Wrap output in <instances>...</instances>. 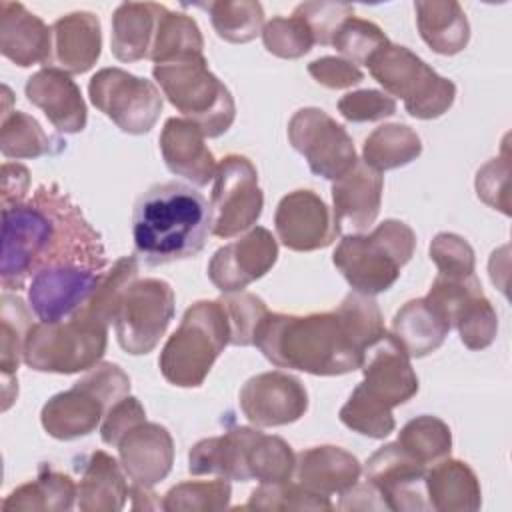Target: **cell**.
I'll return each instance as SVG.
<instances>
[{
  "instance_id": "1",
  "label": "cell",
  "mask_w": 512,
  "mask_h": 512,
  "mask_svg": "<svg viewBox=\"0 0 512 512\" xmlns=\"http://www.w3.org/2000/svg\"><path fill=\"white\" fill-rule=\"evenodd\" d=\"M56 264L104 270L108 258L72 198L56 184H40L28 200L2 206V288L20 290L38 270Z\"/></svg>"
},
{
  "instance_id": "2",
  "label": "cell",
  "mask_w": 512,
  "mask_h": 512,
  "mask_svg": "<svg viewBox=\"0 0 512 512\" xmlns=\"http://www.w3.org/2000/svg\"><path fill=\"white\" fill-rule=\"evenodd\" d=\"M210 228V202L202 192L178 180L152 184L134 204V254L146 266L192 258L206 246Z\"/></svg>"
},
{
  "instance_id": "3",
  "label": "cell",
  "mask_w": 512,
  "mask_h": 512,
  "mask_svg": "<svg viewBox=\"0 0 512 512\" xmlns=\"http://www.w3.org/2000/svg\"><path fill=\"white\" fill-rule=\"evenodd\" d=\"M254 346L274 366L314 376L354 372L364 358L336 310L304 316L268 310L256 328Z\"/></svg>"
},
{
  "instance_id": "4",
  "label": "cell",
  "mask_w": 512,
  "mask_h": 512,
  "mask_svg": "<svg viewBox=\"0 0 512 512\" xmlns=\"http://www.w3.org/2000/svg\"><path fill=\"white\" fill-rule=\"evenodd\" d=\"M416 250L414 230L400 220H384L370 234H344L332 262L354 292L376 296L392 288Z\"/></svg>"
},
{
  "instance_id": "5",
  "label": "cell",
  "mask_w": 512,
  "mask_h": 512,
  "mask_svg": "<svg viewBox=\"0 0 512 512\" xmlns=\"http://www.w3.org/2000/svg\"><path fill=\"white\" fill-rule=\"evenodd\" d=\"M230 344V322L220 300H198L186 308L180 326L166 340L158 366L180 388L200 386L216 358Z\"/></svg>"
},
{
  "instance_id": "6",
  "label": "cell",
  "mask_w": 512,
  "mask_h": 512,
  "mask_svg": "<svg viewBox=\"0 0 512 512\" xmlns=\"http://www.w3.org/2000/svg\"><path fill=\"white\" fill-rule=\"evenodd\" d=\"M152 76L168 102L192 120L206 138L224 134L236 116L230 90L208 70L204 54H186L152 66Z\"/></svg>"
},
{
  "instance_id": "7",
  "label": "cell",
  "mask_w": 512,
  "mask_h": 512,
  "mask_svg": "<svg viewBox=\"0 0 512 512\" xmlns=\"http://www.w3.org/2000/svg\"><path fill=\"white\" fill-rule=\"evenodd\" d=\"M130 394L128 374L112 362H100L72 388L54 394L40 412L42 428L56 440L92 434L106 412Z\"/></svg>"
},
{
  "instance_id": "8",
  "label": "cell",
  "mask_w": 512,
  "mask_h": 512,
  "mask_svg": "<svg viewBox=\"0 0 512 512\" xmlns=\"http://www.w3.org/2000/svg\"><path fill=\"white\" fill-rule=\"evenodd\" d=\"M108 326L74 314L62 322H36L24 342V364L36 372L76 374L100 364Z\"/></svg>"
},
{
  "instance_id": "9",
  "label": "cell",
  "mask_w": 512,
  "mask_h": 512,
  "mask_svg": "<svg viewBox=\"0 0 512 512\" xmlns=\"http://www.w3.org/2000/svg\"><path fill=\"white\" fill-rule=\"evenodd\" d=\"M366 66L388 96L402 98L406 112L414 118H438L454 104V82L440 76L406 46L388 42Z\"/></svg>"
},
{
  "instance_id": "10",
  "label": "cell",
  "mask_w": 512,
  "mask_h": 512,
  "mask_svg": "<svg viewBox=\"0 0 512 512\" xmlns=\"http://www.w3.org/2000/svg\"><path fill=\"white\" fill-rule=\"evenodd\" d=\"M176 296L160 278L134 280L118 300L112 324L120 348L132 356L152 352L174 318Z\"/></svg>"
},
{
  "instance_id": "11",
  "label": "cell",
  "mask_w": 512,
  "mask_h": 512,
  "mask_svg": "<svg viewBox=\"0 0 512 512\" xmlns=\"http://www.w3.org/2000/svg\"><path fill=\"white\" fill-rule=\"evenodd\" d=\"M212 182V234L226 240L252 228L264 208L256 166L246 156L228 154L218 162Z\"/></svg>"
},
{
  "instance_id": "12",
  "label": "cell",
  "mask_w": 512,
  "mask_h": 512,
  "mask_svg": "<svg viewBox=\"0 0 512 512\" xmlns=\"http://www.w3.org/2000/svg\"><path fill=\"white\" fill-rule=\"evenodd\" d=\"M90 102L126 134H146L162 112V96L152 80L122 68H102L88 82Z\"/></svg>"
},
{
  "instance_id": "13",
  "label": "cell",
  "mask_w": 512,
  "mask_h": 512,
  "mask_svg": "<svg viewBox=\"0 0 512 512\" xmlns=\"http://www.w3.org/2000/svg\"><path fill=\"white\" fill-rule=\"evenodd\" d=\"M288 140L308 168L326 180H338L356 162V148L342 124L320 108H300L288 122Z\"/></svg>"
},
{
  "instance_id": "14",
  "label": "cell",
  "mask_w": 512,
  "mask_h": 512,
  "mask_svg": "<svg viewBox=\"0 0 512 512\" xmlns=\"http://www.w3.org/2000/svg\"><path fill=\"white\" fill-rule=\"evenodd\" d=\"M360 370L364 378L356 390L388 410L408 402L418 392V376L410 356L388 330L364 350Z\"/></svg>"
},
{
  "instance_id": "15",
  "label": "cell",
  "mask_w": 512,
  "mask_h": 512,
  "mask_svg": "<svg viewBox=\"0 0 512 512\" xmlns=\"http://www.w3.org/2000/svg\"><path fill=\"white\" fill-rule=\"evenodd\" d=\"M102 274V270L78 264L46 266L32 276L28 286V306L40 322L68 320L90 300Z\"/></svg>"
},
{
  "instance_id": "16",
  "label": "cell",
  "mask_w": 512,
  "mask_h": 512,
  "mask_svg": "<svg viewBox=\"0 0 512 512\" xmlns=\"http://www.w3.org/2000/svg\"><path fill=\"white\" fill-rule=\"evenodd\" d=\"M238 400L246 420L258 428L292 424L308 410L304 384L296 376L280 370L248 378L240 388Z\"/></svg>"
},
{
  "instance_id": "17",
  "label": "cell",
  "mask_w": 512,
  "mask_h": 512,
  "mask_svg": "<svg viewBox=\"0 0 512 512\" xmlns=\"http://www.w3.org/2000/svg\"><path fill=\"white\" fill-rule=\"evenodd\" d=\"M364 474L366 482L378 490L386 510H430L424 488L426 466L406 454L398 442L380 446L366 460Z\"/></svg>"
},
{
  "instance_id": "18",
  "label": "cell",
  "mask_w": 512,
  "mask_h": 512,
  "mask_svg": "<svg viewBox=\"0 0 512 512\" xmlns=\"http://www.w3.org/2000/svg\"><path fill=\"white\" fill-rule=\"evenodd\" d=\"M278 260V242L262 226L250 228L242 238L224 244L208 262L210 282L224 294L242 292L262 278Z\"/></svg>"
},
{
  "instance_id": "19",
  "label": "cell",
  "mask_w": 512,
  "mask_h": 512,
  "mask_svg": "<svg viewBox=\"0 0 512 512\" xmlns=\"http://www.w3.org/2000/svg\"><path fill=\"white\" fill-rule=\"evenodd\" d=\"M274 228L278 240L294 252L326 248L338 236L330 208L312 190L288 192L276 206Z\"/></svg>"
},
{
  "instance_id": "20",
  "label": "cell",
  "mask_w": 512,
  "mask_h": 512,
  "mask_svg": "<svg viewBox=\"0 0 512 512\" xmlns=\"http://www.w3.org/2000/svg\"><path fill=\"white\" fill-rule=\"evenodd\" d=\"M384 178L358 160L332 184V222L336 234H364L378 218Z\"/></svg>"
},
{
  "instance_id": "21",
  "label": "cell",
  "mask_w": 512,
  "mask_h": 512,
  "mask_svg": "<svg viewBox=\"0 0 512 512\" xmlns=\"http://www.w3.org/2000/svg\"><path fill=\"white\" fill-rule=\"evenodd\" d=\"M120 464L132 484L148 486L162 482L174 464L170 432L156 422H140L116 444Z\"/></svg>"
},
{
  "instance_id": "22",
  "label": "cell",
  "mask_w": 512,
  "mask_h": 512,
  "mask_svg": "<svg viewBox=\"0 0 512 512\" xmlns=\"http://www.w3.org/2000/svg\"><path fill=\"white\" fill-rule=\"evenodd\" d=\"M24 92L58 132L76 134L86 128V102L70 74L46 66L26 80Z\"/></svg>"
},
{
  "instance_id": "23",
  "label": "cell",
  "mask_w": 512,
  "mask_h": 512,
  "mask_svg": "<svg viewBox=\"0 0 512 512\" xmlns=\"http://www.w3.org/2000/svg\"><path fill=\"white\" fill-rule=\"evenodd\" d=\"M0 52L16 66L46 64L52 56V26L20 2H0Z\"/></svg>"
},
{
  "instance_id": "24",
  "label": "cell",
  "mask_w": 512,
  "mask_h": 512,
  "mask_svg": "<svg viewBox=\"0 0 512 512\" xmlns=\"http://www.w3.org/2000/svg\"><path fill=\"white\" fill-rule=\"evenodd\" d=\"M202 130L188 118H168L160 132V152L168 170L196 186H206L216 172V158Z\"/></svg>"
},
{
  "instance_id": "25",
  "label": "cell",
  "mask_w": 512,
  "mask_h": 512,
  "mask_svg": "<svg viewBox=\"0 0 512 512\" xmlns=\"http://www.w3.org/2000/svg\"><path fill=\"white\" fill-rule=\"evenodd\" d=\"M260 430L234 426L220 436L196 442L188 452V472L194 476H222L228 480H250L248 452Z\"/></svg>"
},
{
  "instance_id": "26",
  "label": "cell",
  "mask_w": 512,
  "mask_h": 512,
  "mask_svg": "<svg viewBox=\"0 0 512 512\" xmlns=\"http://www.w3.org/2000/svg\"><path fill=\"white\" fill-rule=\"evenodd\" d=\"M100 50V20L92 12H70L52 24L50 68L66 74H84L96 64Z\"/></svg>"
},
{
  "instance_id": "27",
  "label": "cell",
  "mask_w": 512,
  "mask_h": 512,
  "mask_svg": "<svg viewBox=\"0 0 512 512\" xmlns=\"http://www.w3.org/2000/svg\"><path fill=\"white\" fill-rule=\"evenodd\" d=\"M294 474L302 486L332 496L352 488L360 480L362 466L340 446H314L296 454Z\"/></svg>"
},
{
  "instance_id": "28",
  "label": "cell",
  "mask_w": 512,
  "mask_h": 512,
  "mask_svg": "<svg viewBox=\"0 0 512 512\" xmlns=\"http://www.w3.org/2000/svg\"><path fill=\"white\" fill-rule=\"evenodd\" d=\"M428 506L438 512H474L482 504V490L474 470L454 458L434 462L424 474Z\"/></svg>"
},
{
  "instance_id": "29",
  "label": "cell",
  "mask_w": 512,
  "mask_h": 512,
  "mask_svg": "<svg viewBox=\"0 0 512 512\" xmlns=\"http://www.w3.org/2000/svg\"><path fill=\"white\" fill-rule=\"evenodd\" d=\"M122 464L106 454L104 450H94L80 474L78 482V508L82 512H118L124 508L130 496V486L126 484Z\"/></svg>"
},
{
  "instance_id": "30",
  "label": "cell",
  "mask_w": 512,
  "mask_h": 512,
  "mask_svg": "<svg viewBox=\"0 0 512 512\" xmlns=\"http://www.w3.org/2000/svg\"><path fill=\"white\" fill-rule=\"evenodd\" d=\"M32 326L30 308L16 294L4 292L0 298V372L2 410H8L18 396L16 370L24 360V342Z\"/></svg>"
},
{
  "instance_id": "31",
  "label": "cell",
  "mask_w": 512,
  "mask_h": 512,
  "mask_svg": "<svg viewBox=\"0 0 512 512\" xmlns=\"http://www.w3.org/2000/svg\"><path fill=\"white\" fill-rule=\"evenodd\" d=\"M422 40L442 56L462 52L470 40V24L454 0H418L414 4Z\"/></svg>"
},
{
  "instance_id": "32",
  "label": "cell",
  "mask_w": 512,
  "mask_h": 512,
  "mask_svg": "<svg viewBox=\"0 0 512 512\" xmlns=\"http://www.w3.org/2000/svg\"><path fill=\"white\" fill-rule=\"evenodd\" d=\"M450 330V324L424 298H416L394 314L390 332L410 358H424L444 344Z\"/></svg>"
},
{
  "instance_id": "33",
  "label": "cell",
  "mask_w": 512,
  "mask_h": 512,
  "mask_svg": "<svg viewBox=\"0 0 512 512\" xmlns=\"http://www.w3.org/2000/svg\"><path fill=\"white\" fill-rule=\"evenodd\" d=\"M160 4L156 2H122L112 14V54L120 62L148 58L154 40Z\"/></svg>"
},
{
  "instance_id": "34",
  "label": "cell",
  "mask_w": 512,
  "mask_h": 512,
  "mask_svg": "<svg viewBox=\"0 0 512 512\" xmlns=\"http://www.w3.org/2000/svg\"><path fill=\"white\" fill-rule=\"evenodd\" d=\"M74 500H78V486L74 480L54 470L48 464H42L38 468V474L34 480L14 488L2 502L4 512H20V510H48V512H60L70 510L74 506Z\"/></svg>"
},
{
  "instance_id": "35",
  "label": "cell",
  "mask_w": 512,
  "mask_h": 512,
  "mask_svg": "<svg viewBox=\"0 0 512 512\" xmlns=\"http://www.w3.org/2000/svg\"><path fill=\"white\" fill-rule=\"evenodd\" d=\"M422 154L420 136L406 124H382L368 134L362 148V162L376 172L410 164Z\"/></svg>"
},
{
  "instance_id": "36",
  "label": "cell",
  "mask_w": 512,
  "mask_h": 512,
  "mask_svg": "<svg viewBox=\"0 0 512 512\" xmlns=\"http://www.w3.org/2000/svg\"><path fill=\"white\" fill-rule=\"evenodd\" d=\"M202 50L204 38L196 20L188 14L172 12L160 4L148 60L162 64L186 54H202Z\"/></svg>"
},
{
  "instance_id": "37",
  "label": "cell",
  "mask_w": 512,
  "mask_h": 512,
  "mask_svg": "<svg viewBox=\"0 0 512 512\" xmlns=\"http://www.w3.org/2000/svg\"><path fill=\"white\" fill-rule=\"evenodd\" d=\"M198 8L210 14L214 32L232 44L254 40L264 28V10L254 0H216L198 2Z\"/></svg>"
},
{
  "instance_id": "38",
  "label": "cell",
  "mask_w": 512,
  "mask_h": 512,
  "mask_svg": "<svg viewBox=\"0 0 512 512\" xmlns=\"http://www.w3.org/2000/svg\"><path fill=\"white\" fill-rule=\"evenodd\" d=\"M396 442L416 462L428 466L450 456L452 432L444 420L422 414L402 426Z\"/></svg>"
},
{
  "instance_id": "39",
  "label": "cell",
  "mask_w": 512,
  "mask_h": 512,
  "mask_svg": "<svg viewBox=\"0 0 512 512\" xmlns=\"http://www.w3.org/2000/svg\"><path fill=\"white\" fill-rule=\"evenodd\" d=\"M0 152L4 158H40L52 152V138L36 118L26 112L10 110L0 122Z\"/></svg>"
},
{
  "instance_id": "40",
  "label": "cell",
  "mask_w": 512,
  "mask_h": 512,
  "mask_svg": "<svg viewBox=\"0 0 512 512\" xmlns=\"http://www.w3.org/2000/svg\"><path fill=\"white\" fill-rule=\"evenodd\" d=\"M452 328L458 330L460 340L470 350L488 348L498 332V316L482 288L470 292L452 316Z\"/></svg>"
},
{
  "instance_id": "41",
  "label": "cell",
  "mask_w": 512,
  "mask_h": 512,
  "mask_svg": "<svg viewBox=\"0 0 512 512\" xmlns=\"http://www.w3.org/2000/svg\"><path fill=\"white\" fill-rule=\"evenodd\" d=\"M232 486L228 478L214 476L212 480H188L172 486L164 500L162 508L168 512H212L224 510L230 504Z\"/></svg>"
},
{
  "instance_id": "42",
  "label": "cell",
  "mask_w": 512,
  "mask_h": 512,
  "mask_svg": "<svg viewBox=\"0 0 512 512\" xmlns=\"http://www.w3.org/2000/svg\"><path fill=\"white\" fill-rule=\"evenodd\" d=\"M244 510H332L330 496L318 494L300 482H274L260 484L250 492Z\"/></svg>"
},
{
  "instance_id": "43",
  "label": "cell",
  "mask_w": 512,
  "mask_h": 512,
  "mask_svg": "<svg viewBox=\"0 0 512 512\" xmlns=\"http://www.w3.org/2000/svg\"><path fill=\"white\" fill-rule=\"evenodd\" d=\"M138 278V258L136 256H122L118 258L108 272L102 274V280L90 300L84 304L82 310L76 314H82L86 318L98 320L102 324H110L118 306L120 296L124 290Z\"/></svg>"
},
{
  "instance_id": "44",
  "label": "cell",
  "mask_w": 512,
  "mask_h": 512,
  "mask_svg": "<svg viewBox=\"0 0 512 512\" xmlns=\"http://www.w3.org/2000/svg\"><path fill=\"white\" fill-rule=\"evenodd\" d=\"M296 468V454L290 444L280 436H270L260 432L248 452L250 478L260 484L286 482L292 478Z\"/></svg>"
},
{
  "instance_id": "45",
  "label": "cell",
  "mask_w": 512,
  "mask_h": 512,
  "mask_svg": "<svg viewBox=\"0 0 512 512\" xmlns=\"http://www.w3.org/2000/svg\"><path fill=\"white\" fill-rule=\"evenodd\" d=\"M336 314L344 322L348 334L352 340L366 350L372 342H376L384 332V320L382 312L372 296L360 294V292H350L336 308Z\"/></svg>"
},
{
  "instance_id": "46",
  "label": "cell",
  "mask_w": 512,
  "mask_h": 512,
  "mask_svg": "<svg viewBox=\"0 0 512 512\" xmlns=\"http://www.w3.org/2000/svg\"><path fill=\"white\" fill-rule=\"evenodd\" d=\"M264 48L286 60H296L308 54L314 46V36L300 16H274L262 28Z\"/></svg>"
},
{
  "instance_id": "47",
  "label": "cell",
  "mask_w": 512,
  "mask_h": 512,
  "mask_svg": "<svg viewBox=\"0 0 512 512\" xmlns=\"http://www.w3.org/2000/svg\"><path fill=\"white\" fill-rule=\"evenodd\" d=\"M388 42L390 40L386 38V34L380 30L378 24L350 16L338 28V32L332 40V46L348 62H352L356 66L358 64L366 66V62Z\"/></svg>"
},
{
  "instance_id": "48",
  "label": "cell",
  "mask_w": 512,
  "mask_h": 512,
  "mask_svg": "<svg viewBox=\"0 0 512 512\" xmlns=\"http://www.w3.org/2000/svg\"><path fill=\"white\" fill-rule=\"evenodd\" d=\"M338 416L344 426L368 438H386L396 428L392 410L372 402L356 388L352 390L346 404L340 408Z\"/></svg>"
},
{
  "instance_id": "49",
  "label": "cell",
  "mask_w": 512,
  "mask_h": 512,
  "mask_svg": "<svg viewBox=\"0 0 512 512\" xmlns=\"http://www.w3.org/2000/svg\"><path fill=\"white\" fill-rule=\"evenodd\" d=\"M230 322L232 346H254V334L268 308L262 298L250 292H228L220 298Z\"/></svg>"
},
{
  "instance_id": "50",
  "label": "cell",
  "mask_w": 512,
  "mask_h": 512,
  "mask_svg": "<svg viewBox=\"0 0 512 512\" xmlns=\"http://www.w3.org/2000/svg\"><path fill=\"white\" fill-rule=\"evenodd\" d=\"M430 260L446 278H468L474 274V250L454 232H440L430 242Z\"/></svg>"
},
{
  "instance_id": "51",
  "label": "cell",
  "mask_w": 512,
  "mask_h": 512,
  "mask_svg": "<svg viewBox=\"0 0 512 512\" xmlns=\"http://www.w3.org/2000/svg\"><path fill=\"white\" fill-rule=\"evenodd\" d=\"M294 16H300L312 30L314 44L332 46V40L344 20L354 16V6L346 2H302L294 8Z\"/></svg>"
},
{
  "instance_id": "52",
  "label": "cell",
  "mask_w": 512,
  "mask_h": 512,
  "mask_svg": "<svg viewBox=\"0 0 512 512\" xmlns=\"http://www.w3.org/2000/svg\"><path fill=\"white\" fill-rule=\"evenodd\" d=\"M338 112L348 122H374L396 114V100L386 92L372 88L354 90L338 100Z\"/></svg>"
},
{
  "instance_id": "53",
  "label": "cell",
  "mask_w": 512,
  "mask_h": 512,
  "mask_svg": "<svg viewBox=\"0 0 512 512\" xmlns=\"http://www.w3.org/2000/svg\"><path fill=\"white\" fill-rule=\"evenodd\" d=\"M508 176H510V158L504 146L502 156L488 160L476 172V194L488 206L500 210L502 214H510V200H508Z\"/></svg>"
},
{
  "instance_id": "54",
  "label": "cell",
  "mask_w": 512,
  "mask_h": 512,
  "mask_svg": "<svg viewBox=\"0 0 512 512\" xmlns=\"http://www.w3.org/2000/svg\"><path fill=\"white\" fill-rule=\"evenodd\" d=\"M144 420H146V412H144V406L140 404V400L130 394L124 396L106 412V416L100 424L102 442L108 446H116L128 430H132L136 424H140Z\"/></svg>"
},
{
  "instance_id": "55",
  "label": "cell",
  "mask_w": 512,
  "mask_h": 512,
  "mask_svg": "<svg viewBox=\"0 0 512 512\" xmlns=\"http://www.w3.org/2000/svg\"><path fill=\"white\" fill-rule=\"evenodd\" d=\"M308 74L326 88H350L362 82V70L342 56H322L308 64Z\"/></svg>"
},
{
  "instance_id": "56",
  "label": "cell",
  "mask_w": 512,
  "mask_h": 512,
  "mask_svg": "<svg viewBox=\"0 0 512 512\" xmlns=\"http://www.w3.org/2000/svg\"><path fill=\"white\" fill-rule=\"evenodd\" d=\"M30 186V172L22 164L4 162L2 164V206H10L14 202H22L26 198Z\"/></svg>"
},
{
  "instance_id": "57",
  "label": "cell",
  "mask_w": 512,
  "mask_h": 512,
  "mask_svg": "<svg viewBox=\"0 0 512 512\" xmlns=\"http://www.w3.org/2000/svg\"><path fill=\"white\" fill-rule=\"evenodd\" d=\"M386 510L378 490L366 482V484H354L346 492L340 494L338 510Z\"/></svg>"
},
{
  "instance_id": "58",
  "label": "cell",
  "mask_w": 512,
  "mask_h": 512,
  "mask_svg": "<svg viewBox=\"0 0 512 512\" xmlns=\"http://www.w3.org/2000/svg\"><path fill=\"white\" fill-rule=\"evenodd\" d=\"M158 494L152 492V488L148 486H140V484H132L130 486V498H132V508H144V510H152V508H162V502L156 498Z\"/></svg>"
}]
</instances>
